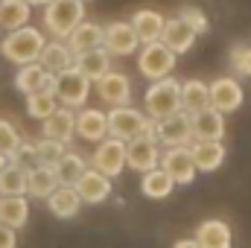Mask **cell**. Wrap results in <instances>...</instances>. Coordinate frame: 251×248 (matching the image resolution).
<instances>
[{
    "label": "cell",
    "mask_w": 251,
    "mask_h": 248,
    "mask_svg": "<svg viewBox=\"0 0 251 248\" xmlns=\"http://www.w3.org/2000/svg\"><path fill=\"white\" fill-rule=\"evenodd\" d=\"M94 85H97V97L108 108H120V105H128L131 102V79L126 73H120V70H108Z\"/></svg>",
    "instance_id": "cell-11"
},
{
    "label": "cell",
    "mask_w": 251,
    "mask_h": 248,
    "mask_svg": "<svg viewBox=\"0 0 251 248\" xmlns=\"http://www.w3.org/2000/svg\"><path fill=\"white\" fill-rule=\"evenodd\" d=\"M190 155L196 164V173H213L225 164V143L222 140H193L190 143Z\"/></svg>",
    "instance_id": "cell-14"
},
{
    "label": "cell",
    "mask_w": 251,
    "mask_h": 248,
    "mask_svg": "<svg viewBox=\"0 0 251 248\" xmlns=\"http://www.w3.org/2000/svg\"><path fill=\"white\" fill-rule=\"evenodd\" d=\"M207 91H210V108H216L219 114H234V111L243 105V99H246L243 85H240L237 79H231V76L213 79V82L207 85Z\"/></svg>",
    "instance_id": "cell-9"
},
{
    "label": "cell",
    "mask_w": 251,
    "mask_h": 248,
    "mask_svg": "<svg viewBox=\"0 0 251 248\" xmlns=\"http://www.w3.org/2000/svg\"><path fill=\"white\" fill-rule=\"evenodd\" d=\"M0 196H26V167L9 161L0 170Z\"/></svg>",
    "instance_id": "cell-33"
},
{
    "label": "cell",
    "mask_w": 251,
    "mask_h": 248,
    "mask_svg": "<svg viewBox=\"0 0 251 248\" xmlns=\"http://www.w3.org/2000/svg\"><path fill=\"white\" fill-rule=\"evenodd\" d=\"M73 187H76L82 204H100V201H105L111 196V178L102 175V173H97L94 167H88Z\"/></svg>",
    "instance_id": "cell-15"
},
{
    "label": "cell",
    "mask_w": 251,
    "mask_h": 248,
    "mask_svg": "<svg viewBox=\"0 0 251 248\" xmlns=\"http://www.w3.org/2000/svg\"><path fill=\"white\" fill-rule=\"evenodd\" d=\"M73 62H76V56L70 53V47L64 44V41H59V38H53V41H47L44 44V50H41V56H38V64L47 70V73H62V70H67V67H73Z\"/></svg>",
    "instance_id": "cell-24"
},
{
    "label": "cell",
    "mask_w": 251,
    "mask_h": 248,
    "mask_svg": "<svg viewBox=\"0 0 251 248\" xmlns=\"http://www.w3.org/2000/svg\"><path fill=\"white\" fill-rule=\"evenodd\" d=\"M21 143H24L21 131L9 123V120H0V155L12 158V155L18 152V146H21Z\"/></svg>",
    "instance_id": "cell-36"
},
{
    "label": "cell",
    "mask_w": 251,
    "mask_h": 248,
    "mask_svg": "<svg viewBox=\"0 0 251 248\" xmlns=\"http://www.w3.org/2000/svg\"><path fill=\"white\" fill-rule=\"evenodd\" d=\"M102 38H105V26H100V24H94V21H82V24L64 38V44L70 47L73 56H82V53H88V50L102 47Z\"/></svg>",
    "instance_id": "cell-18"
},
{
    "label": "cell",
    "mask_w": 251,
    "mask_h": 248,
    "mask_svg": "<svg viewBox=\"0 0 251 248\" xmlns=\"http://www.w3.org/2000/svg\"><path fill=\"white\" fill-rule=\"evenodd\" d=\"M143 108L149 120H164L170 114H178L181 111V82L173 76L152 82L143 94Z\"/></svg>",
    "instance_id": "cell-2"
},
{
    "label": "cell",
    "mask_w": 251,
    "mask_h": 248,
    "mask_svg": "<svg viewBox=\"0 0 251 248\" xmlns=\"http://www.w3.org/2000/svg\"><path fill=\"white\" fill-rule=\"evenodd\" d=\"M29 6H47V3H53V0H26Z\"/></svg>",
    "instance_id": "cell-41"
},
{
    "label": "cell",
    "mask_w": 251,
    "mask_h": 248,
    "mask_svg": "<svg viewBox=\"0 0 251 248\" xmlns=\"http://www.w3.org/2000/svg\"><path fill=\"white\" fill-rule=\"evenodd\" d=\"M56 108H59V99L53 91H35L26 97V114L32 120H47Z\"/></svg>",
    "instance_id": "cell-34"
},
{
    "label": "cell",
    "mask_w": 251,
    "mask_h": 248,
    "mask_svg": "<svg viewBox=\"0 0 251 248\" xmlns=\"http://www.w3.org/2000/svg\"><path fill=\"white\" fill-rule=\"evenodd\" d=\"M73 134H76V114H73V108L59 105L47 120H41V137H47V140H59V143L67 146Z\"/></svg>",
    "instance_id": "cell-16"
},
{
    "label": "cell",
    "mask_w": 251,
    "mask_h": 248,
    "mask_svg": "<svg viewBox=\"0 0 251 248\" xmlns=\"http://www.w3.org/2000/svg\"><path fill=\"white\" fill-rule=\"evenodd\" d=\"M176 59H178V56H176L164 41H152V44H143V47H140L137 70H140L149 82H158V79L173 76V70H176Z\"/></svg>",
    "instance_id": "cell-6"
},
{
    "label": "cell",
    "mask_w": 251,
    "mask_h": 248,
    "mask_svg": "<svg viewBox=\"0 0 251 248\" xmlns=\"http://www.w3.org/2000/svg\"><path fill=\"white\" fill-rule=\"evenodd\" d=\"M64 152H67V146H64V143L41 137V140L35 143V164H44V167H56V164L62 161Z\"/></svg>",
    "instance_id": "cell-35"
},
{
    "label": "cell",
    "mask_w": 251,
    "mask_h": 248,
    "mask_svg": "<svg viewBox=\"0 0 251 248\" xmlns=\"http://www.w3.org/2000/svg\"><path fill=\"white\" fill-rule=\"evenodd\" d=\"M32 6L26 0H0V32H12L29 24Z\"/></svg>",
    "instance_id": "cell-29"
},
{
    "label": "cell",
    "mask_w": 251,
    "mask_h": 248,
    "mask_svg": "<svg viewBox=\"0 0 251 248\" xmlns=\"http://www.w3.org/2000/svg\"><path fill=\"white\" fill-rule=\"evenodd\" d=\"M210 108V91L201 79H187L181 82V111L184 114H199Z\"/></svg>",
    "instance_id": "cell-27"
},
{
    "label": "cell",
    "mask_w": 251,
    "mask_h": 248,
    "mask_svg": "<svg viewBox=\"0 0 251 248\" xmlns=\"http://www.w3.org/2000/svg\"><path fill=\"white\" fill-rule=\"evenodd\" d=\"M178 18H181L184 24L193 26V32H196V35H204V32H207V26H210V24H207V15H204L199 6H193V3H187V6H181V9H178Z\"/></svg>",
    "instance_id": "cell-37"
},
{
    "label": "cell",
    "mask_w": 251,
    "mask_h": 248,
    "mask_svg": "<svg viewBox=\"0 0 251 248\" xmlns=\"http://www.w3.org/2000/svg\"><path fill=\"white\" fill-rule=\"evenodd\" d=\"M140 190H143V196L146 198H167L173 190H176V181L161 170V167H155V170H149V173H143V178H140Z\"/></svg>",
    "instance_id": "cell-31"
},
{
    "label": "cell",
    "mask_w": 251,
    "mask_h": 248,
    "mask_svg": "<svg viewBox=\"0 0 251 248\" xmlns=\"http://www.w3.org/2000/svg\"><path fill=\"white\" fill-rule=\"evenodd\" d=\"M53 94H56L59 105H64V108H85V102L91 97V79L82 70L67 67L62 73H56Z\"/></svg>",
    "instance_id": "cell-5"
},
{
    "label": "cell",
    "mask_w": 251,
    "mask_h": 248,
    "mask_svg": "<svg viewBox=\"0 0 251 248\" xmlns=\"http://www.w3.org/2000/svg\"><path fill=\"white\" fill-rule=\"evenodd\" d=\"M231 67L240 73V76H251V47L240 44L231 50Z\"/></svg>",
    "instance_id": "cell-38"
},
{
    "label": "cell",
    "mask_w": 251,
    "mask_h": 248,
    "mask_svg": "<svg viewBox=\"0 0 251 248\" xmlns=\"http://www.w3.org/2000/svg\"><path fill=\"white\" fill-rule=\"evenodd\" d=\"M44 201H47V207H50V213L56 219H73L79 213V207H82V198H79L76 187H64V184L56 187Z\"/></svg>",
    "instance_id": "cell-23"
},
{
    "label": "cell",
    "mask_w": 251,
    "mask_h": 248,
    "mask_svg": "<svg viewBox=\"0 0 251 248\" xmlns=\"http://www.w3.org/2000/svg\"><path fill=\"white\" fill-rule=\"evenodd\" d=\"M91 167L108 178H117L126 170V143L117 137H105L97 143L94 155H91Z\"/></svg>",
    "instance_id": "cell-7"
},
{
    "label": "cell",
    "mask_w": 251,
    "mask_h": 248,
    "mask_svg": "<svg viewBox=\"0 0 251 248\" xmlns=\"http://www.w3.org/2000/svg\"><path fill=\"white\" fill-rule=\"evenodd\" d=\"M173 248H201V246H199L196 240H178V243H176Z\"/></svg>",
    "instance_id": "cell-40"
},
{
    "label": "cell",
    "mask_w": 251,
    "mask_h": 248,
    "mask_svg": "<svg viewBox=\"0 0 251 248\" xmlns=\"http://www.w3.org/2000/svg\"><path fill=\"white\" fill-rule=\"evenodd\" d=\"M76 134L88 143H100L108 137V114L100 108H82L76 114Z\"/></svg>",
    "instance_id": "cell-21"
},
{
    "label": "cell",
    "mask_w": 251,
    "mask_h": 248,
    "mask_svg": "<svg viewBox=\"0 0 251 248\" xmlns=\"http://www.w3.org/2000/svg\"><path fill=\"white\" fill-rule=\"evenodd\" d=\"M155 137V120H149L143 111L131 108V105H120V108H111L108 111V137H117V140H134V137Z\"/></svg>",
    "instance_id": "cell-3"
},
{
    "label": "cell",
    "mask_w": 251,
    "mask_h": 248,
    "mask_svg": "<svg viewBox=\"0 0 251 248\" xmlns=\"http://www.w3.org/2000/svg\"><path fill=\"white\" fill-rule=\"evenodd\" d=\"M190 131H193V140H222L225 137V114H219L216 108L190 114Z\"/></svg>",
    "instance_id": "cell-19"
},
{
    "label": "cell",
    "mask_w": 251,
    "mask_h": 248,
    "mask_svg": "<svg viewBox=\"0 0 251 248\" xmlns=\"http://www.w3.org/2000/svg\"><path fill=\"white\" fill-rule=\"evenodd\" d=\"M56 187H59V178H56V170H53V167L35 164V167L26 170V196H32V198H47Z\"/></svg>",
    "instance_id": "cell-26"
},
{
    "label": "cell",
    "mask_w": 251,
    "mask_h": 248,
    "mask_svg": "<svg viewBox=\"0 0 251 248\" xmlns=\"http://www.w3.org/2000/svg\"><path fill=\"white\" fill-rule=\"evenodd\" d=\"M82 21H85L82 0H53L44 6V29L59 41H64Z\"/></svg>",
    "instance_id": "cell-4"
},
{
    "label": "cell",
    "mask_w": 251,
    "mask_h": 248,
    "mask_svg": "<svg viewBox=\"0 0 251 248\" xmlns=\"http://www.w3.org/2000/svg\"><path fill=\"white\" fill-rule=\"evenodd\" d=\"M196 32H193V26L190 24H184L178 15L176 18H167V24H164V35H161V41L176 53V56H184L190 47L196 44Z\"/></svg>",
    "instance_id": "cell-22"
},
{
    "label": "cell",
    "mask_w": 251,
    "mask_h": 248,
    "mask_svg": "<svg viewBox=\"0 0 251 248\" xmlns=\"http://www.w3.org/2000/svg\"><path fill=\"white\" fill-rule=\"evenodd\" d=\"M126 167H131L134 173H149L155 167H161V146L155 137H134L126 143Z\"/></svg>",
    "instance_id": "cell-8"
},
{
    "label": "cell",
    "mask_w": 251,
    "mask_h": 248,
    "mask_svg": "<svg viewBox=\"0 0 251 248\" xmlns=\"http://www.w3.org/2000/svg\"><path fill=\"white\" fill-rule=\"evenodd\" d=\"M53 82H56V76L47 73L38 62L24 64V67H18V73H15V88H18L24 97L35 94V91H53Z\"/></svg>",
    "instance_id": "cell-20"
},
{
    "label": "cell",
    "mask_w": 251,
    "mask_h": 248,
    "mask_svg": "<svg viewBox=\"0 0 251 248\" xmlns=\"http://www.w3.org/2000/svg\"><path fill=\"white\" fill-rule=\"evenodd\" d=\"M0 248H18V231L9 225H0Z\"/></svg>",
    "instance_id": "cell-39"
},
{
    "label": "cell",
    "mask_w": 251,
    "mask_h": 248,
    "mask_svg": "<svg viewBox=\"0 0 251 248\" xmlns=\"http://www.w3.org/2000/svg\"><path fill=\"white\" fill-rule=\"evenodd\" d=\"M6 164H9V158H6V155H0V170H3Z\"/></svg>",
    "instance_id": "cell-42"
},
{
    "label": "cell",
    "mask_w": 251,
    "mask_h": 248,
    "mask_svg": "<svg viewBox=\"0 0 251 248\" xmlns=\"http://www.w3.org/2000/svg\"><path fill=\"white\" fill-rule=\"evenodd\" d=\"M73 67H76V70H82L91 82H97V79H102V76L111 70V56H108V50H105V47H97V50H88V53L76 56Z\"/></svg>",
    "instance_id": "cell-30"
},
{
    "label": "cell",
    "mask_w": 251,
    "mask_h": 248,
    "mask_svg": "<svg viewBox=\"0 0 251 248\" xmlns=\"http://www.w3.org/2000/svg\"><path fill=\"white\" fill-rule=\"evenodd\" d=\"M137 35L131 29L128 21H114L105 26V38H102V47L108 50V56H131L137 53Z\"/></svg>",
    "instance_id": "cell-13"
},
{
    "label": "cell",
    "mask_w": 251,
    "mask_h": 248,
    "mask_svg": "<svg viewBox=\"0 0 251 248\" xmlns=\"http://www.w3.org/2000/svg\"><path fill=\"white\" fill-rule=\"evenodd\" d=\"M155 140L158 146H190L193 143V131H190V114L178 111L170 114L164 120H155Z\"/></svg>",
    "instance_id": "cell-10"
},
{
    "label": "cell",
    "mask_w": 251,
    "mask_h": 248,
    "mask_svg": "<svg viewBox=\"0 0 251 248\" xmlns=\"http://www.w3.org/2000/svg\"><path fill=\"white\" fill-rule=\"evenodd\" d=\"M196 243L201 248H231V228L222 219H204L196 228Z\"/></svg>",
    "instance_id": "cell-25"
},
{
    "label": "cell",
    "mask_w": 251,
    "mask_h": 248,
    "mask_svg": "<svg viewBox=\"0 0 251 248\" xmlns=\"http://www.w3.org/2000/svg\"><path fill=\"white\" fill-rule=\"evenodd\" d=\"M128 24H131V29H134L140 44H152V41H161L167 18L161 12H155V9H137Z\"/></svg>",
    "instance_id": "cell-17"
},
{
    "label": "cell",
    "mask_w": 251,
    "mask_h": 248,
    "mask_svg": "<svg viewBox=\"0 0 251 248\" xmlns=\"http://www.w3.org/2000/svg\"><path fill=\"white\" fill-rule=\"evenodd\" d=\"M44 44H47V41H44V32H41L38 26H29V24H26V26L12 29V32L3 35V41H0V56H3L6 62L24 67V64L38 62Z\"/></svg>",
    "instance_id": "cell-1"
},
{
    "label": "cell",
    "mask_w": 251,
    "mask_h": 248,
    "mask_svg": "<svg viewBox=\"0 0 251 248\" xmlns=\"http://www.w3.org/2000/svg\"><path fill=\"white\" fill-rule=\"evenodd\" d=\"M53 170H56V178H59V184L73 187L76 181H79V175L88 170V161H85L79 152H64L62 161H59Z\"/></svg>",
    "instance_id": "cell-32"
},
{
    "label": "cell",
    "mask_w": 251,
    "mask_h": 248,
    "mask_svg": "<svg viewBox=\"0 0 251 248\" xmlns=\"http://www.w3.org/2000/svg\"><path fill=\"white\" fill-rule=\"evenodd\" d=\"M161 170L176 184H190L196 178V164H193L190 146H170L167 152H161Z\"/></svg>",
    "instance_id": "cell-12"
},
{
    "label": "cell",
    "mask_w": 251,
    "mask_h": 248,
    "mask_svg": "<svg viewBox=\"0 0 251 248\" xmlns=\"http://www.w3.org/2000/svg\"><path fill=\"white\" fill-rule=\"evenodd\" d=\"M82 3H85V0H82Z\"/></svg>",
    "instance_id": "cell-43"
},
{
    "label": "cell",
    "mask_w": 251,
    "mask_h": 248,
    "mask_svg": "<svg viewBox=\"0 0 251 248\" xmlns=\"http://www.w3.org/2000/svg\"><path fill=\"white\" fill-rule=\"evenodd\" d=\"M29 219V201L26 196H0V225L9 228H24Z\"/></svg>",
    "instance_id": "cell-28"
}]
</instances>
